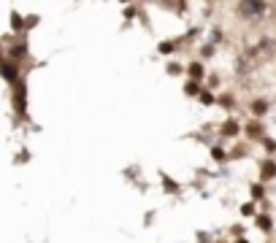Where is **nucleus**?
Returning a JSON list of instances; mask_svg holds the SVG:
<instances>
[{"label":"nucleus","instance_id":"obj_1","mask_svg":"<svg viewBox=\"0 0 276 243\" xmlns=\"http://www.w3.org/2000/svg\"><path fill=\"white\" fill-rule=\"evenodd\" d=\"M14 111H17L22 119L27 116V87H25V81L14 84Z\"/></svg>","mask_w":276,"mask_h":243},{"label":"nucleus","instance_id":"obj_2","mask_svg":"<svg viewBox=\"0 0 276 243\" xmlns=\"http://www.w3.org/2000/svg\"><path fill=\"white\" fill-rule=\"evenodd\" d=\"M268 11L265 3H260V0H247V3H239V14L244 19H257L263 17V14Z\"/></svg>","mask_w":276,"mask_h":243},{"label":"nucleus","instance_id":"obj_3","mask_svg":"<svg viewBox=\"0 0 276 243\" xmlns=\"http://www.w3.org/2000/svg\"><path fill=\"white\" fill-rule=\"evenodd\" d=\"M0 76H3L6 81L17 84L19 81V65L17 62H11V60H0Z\"/></svg>","mask_w":276,"mask_h":243},{"label":"nucleus","instance_id":"obj_4","mask_svg":"<svg viewBox=\"0 0 276 243\" xmlns=\"http://www.w3.org/2000/svg\"><path fill=\"white\" fill-rule=\"evenodd\" d=\"M239 122H235V119H227L225 124H222V135H227V138H233V135H239Z\"/></svg>","mask_w":276,"mask_h":243},{"label":"nucleus","instance_id":"obj_5","mask_svg":"<svg viewBox=\"0 0 276 243\" xmlns=\"http://www.w3.org/2000/svg\"><path fill=\"white\" fill-rule=\"evenodd\" d=\"M187 73H190V81H198V78H203V65L201 62H190V65H187Z\"/></svg>","mask_w":276,"mask_h":243},{"label":"nucleus","instance_id":"obj_6","mask_svg":"<svg viewBox=\"0 0 276 243\" xmlns=\"http://www.w3.org/2000/svg\"><path fill=\"white\" fill-rule=\"evenodd\" d=\"M249 108H252V114H255V116H263L268 111V103H265V100H255Z\"/></svg>","mask_w":276,"mask_h":243},{"label":"nucleus","instance_id":"obj_7","mask_svg":"<svg viewBox=\"0 0 276 243\" xmlns=\"http://www.w3.org/2000/svg\"><path fill=\"white\" fill-rule=\"evenodd\" d=\"M260 176H263V178H273V176H276V165H273V162H263V168H260Z\"/></svg>","mask_w":276,"mask_h":243},{"label":"nucleus","instance_id":"obj_8","mask_svg":"<svg viewBox=\"0 0 276 243\" xmlns=\"http://www.w3.org/2000/svg\"><path fill=\"white\" fill-rule=\"evenodd\" d=\"M247 132H249L252 138H260V135H263V124H260V122H249L247 124Z\"/></svg>","mask_w":276,"mask_h":243},{"label":"nucleus","instance_id":"obj_9","mask_svg":"<svg viewBox=\"0 0 276 243\" xmlns=\"http://www.w3.org/2000/svg\"><path fill=\"white\" fill-rule=\"evenodd\" d=\"M184 95H201V84L198 81H187V87H184Z\"/></svg>","mask_w":276,"mask_h":243},{"label":"nucleus","instance_id":"obj_10","mask_svg":"<svg viewBox=\"0 0 276 243\" xmlns=\"http://www.w3.org/2000/svg\"><path fill=\"white\" fill-rule=\"evenodd\" d=\"M11 27H14V30H25V19H22L17 11L11 14Z\"/></svg>","mask_w":276,"mask_h":243},{"label":"nucleus","instance_id":"obj_11","mask_svg":"<svg viewBox=\"0 0 276 243\" xmlns=\"http://www.w3.org/2000/svg\"><path fill=\"white\" fill-rule=\"evenodd\" d=\"M257 227L260 230H271V216H257Z\"/></svg>","mask_w":276,"mask_h":243},{"label":"nucleus","instance_id":"obj_12","mask_svg":"<svg viewBox=\"0 0 276 243\" xmlns=\"http://www.w3.org/2000/svg\"><path fill=\"white\" fill-rule=\"evenodd\" d=\"M157 49H160V54H171L173 49H176V43H168V41H165V43L157 46Z\"/></svg>","mask_w":276,"mask_h":243},{"label":"nucleus","instance_id":"obj_13","mask_svg":"<svg viewBox=\"0 0 276 243\" xmlns=\"http://www.w3.org/2000/svg\"><path fill=\"white\" fill-rule=\"evenodd\" d=\"M201 103L203 106H211V103H214V95H211V92H201Z\"/></svg>","mask_w":276,"mask_h":243},{"label":"nucleus","instance_id":"obj_14","mask_svg":"<svg viewBox=\"0 0 276 243\" xmlns=\"http://www.w3.org/2000/svg\"><path fill=\"white\" fill-rule=\"evenodd\" d=\"M252 198H255V200L263 198V186H260V184H252Z\"/></svg>","mask_w":276,"mask_h":243},{"label":"nucleus","instance_id":"obj_15","mask_svg":"<svg viewBox=\"0 0 276 243\" xmlns=\"http://www.w3.org/2000/svg\"><path fill=\"white\" fill-rule=\"evenodd\" d=\"M211 157L222 162V160H225V152H222V149H219V146H214V149H211Z\"/></svg>","mask_w":276,"mask_h":243},{"label":"nucleus","instance_id":"obj_16","mask_svg":"<svg viewBox=\"0 0 276 243\" xmlns=\"http://www.w3.org/2000/svg\"><path fill=\"white\" fill-rule=\"evenodd\" d=\"M241 214H244V216H252V214H255V206H252V203H247V206H241Z\"/></svg>","mask_w":276,"mask_h":243},{"label":"nucleus","instance_id":"obj_17","mask_svg":"<svg viewBox=\"0 0 276 243\" xmlns=\"http://www.w3.org/2000/svg\"><path fill=\"white\" fill-rule=\"evenodd\" d=\"M168 73H171V76H179V73H181V65H176V62H171V65H168Z\"/></svg>","mask_w":276,"mask_h":243},{"label":"nucleus","instance_id":"obj_18","mask_svg":"<svg viewBox=\"0 0 276 243\" xmlns=\"http://www.w3.org/2000/svg\"><path fill=\"white\" fill-rule=\"evenodd\" d=\"M265 149H268V152H276V140L273 138H265Z\"/></svg>","mask_w":276,"mask_h":243},{"label":"nucleus","instance_id":"obj_19","mask_svg":"<svg viewBox=\"0 0 276 243\" xmlns=\"http://www.w3.org/2000/svg\"><path fill=\"white\" fill-rule=\"evenodd\" d=\"M38 25V17H27V22H25V27H35Z\"/></svg>","mask_w":276,"mask_h":243},{"label":"nucleus","instance_id":"obj_20","mask_svg":"<svg viewBox=\"0 0 276 243\" xmlns=\"http://www.w3.org/2000/svg\"><path fill=\"white\" fill-rule=\"evenodd\" d=\"M239 243H249V240H239Z\"/></svg>","mask_w":276,"mask_h":243}]
</instances>
